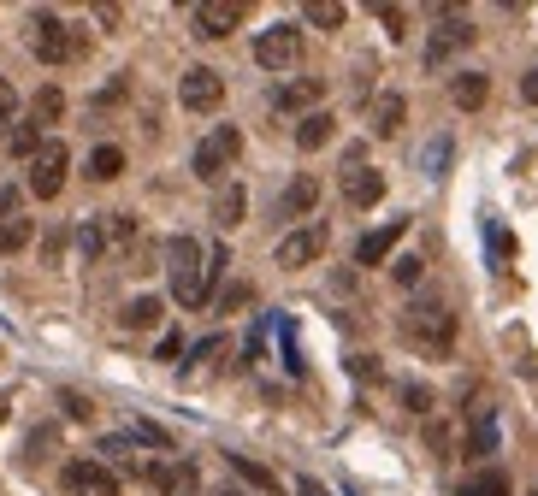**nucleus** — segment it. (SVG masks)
Here are the masks:
<instances>
[{"label": "nucleus", "instance_id": "nucleus-1", "mask_svg": "<svg viewBox=\"0 0 538 496\" xmlns=\"http://www.w3.org/2000/svg\"><path fill=\"white\" fill-rule=\"evenodd\" d=\"M403 343L420 349V355H432V361H444L456 349V313L444 308V302H414V308H403Z\"/></svg>", "mask_w": 538, "mask_h": 496}, {"label": "nucleus", "instance_id": "nucleus-2", "mask_svg": "<svg viewBox=\"0 0 538 496\" xmlns=\"http://www.w3.org/2000/svg\"><path fill=\"white\" fill-rule=\"evenodd\" d=\"M166 272H172V296L184 308H202L207 302V254L196 237H172L166 243Z\"/></svg>", "mask_w": 538, "mask_h": 496}, {"label": "nucleus", "instance_id": "nucleus-3", "mask_svg": "<svg viewBox=\"0 0 538 496\" xmlns=\"http://www.w3.org/2000/svg\"><path fill=\"white\" fill-rule=\"evenodd\" d=\"M30 54L42 65H66L83 54V36L71 30L60 12H36V18H30Z\"/></svg>", "mask_w": 538, "mask_h": 496}, {"label": "nucleus", "instance_id": "nucleus-4", "mask_svg": "<svg viewBox=\"0 0 538 496\" xmlns=\"http://www.w3.org/2000/svg\"><path fill=\"white\" fill-rule=\"evenodd\" d=\"M237 154H243V130H237V124H213V136L190 154V172H196L202 184H219V178L237 166Z\"/></svg>", "mask_w": 538, "mask_h": 496}, {"label": "nucleus", "instance_id": "nucleus-5", "mask_svg": "<svg viewBox=\"0 0 538 496\" xmlns=\"http://www.w3.org/2000/svg\"><path fill=\"white\" fill-rule=\"evenodd\" d=\"M473 36H479V30H473V18H462L456 6H438V30L426 36V65L438 71L444 60H456L462 48H473Z\"/></svg>", "mask_w": 538, "mask_h": 496}, {"label": "nucleus", "instance_id": "nucleus-6", "mask_svg": "<svg viewBox=\"0 0 538 496\" xmlns=\"http://www.w3.org/2000/svg\"><path fill=\"white\" fill-rule=\"evenodd\" d=\"M66 172H71V154H66V142H42V154L30 160V195L36 201H54L60 189H66Z\"/></svg>", "mask_w": 538, "mask_h": 496}, {"label": "nucleus", "instance_id": "nucleus-7", "mask_svg": "<svg viewBox=\"0 0 538 496\" xmlns=\"http://www.w3.org/2000/svg\"><path fill=\"white\" fill-rule=\"evenodd\" d=\"M302 60V30L296 24H272L255 36V65H267V71H290V65Z\"/></svg>", "mask_w": 538, "mask_h": 496}, {"label": "nucleus", "instance_id": "nucleus-8", "mask_svg": "<svg viewBox=\"0 0 538 496\" xmlns=\"http://www.w3.org/2000/svg\"><path fill=\"white\" fill-rule=\"evenodd\" d=\"M326 225H296L290 237H278V248H272V260L284 266V272H296V266H314L320 254H326Z\"/></svg>", "mask_w": 538, "mask_h": 496}, {"label": "nucleus", "instance_id": "nucleus-9", "mask_svg": "<svg viewBox=\"0 0 538 496\" xmlns=\"http://www.w3.org/2000/svg\"><path fill=\"white\" fill-rule=\"evenodd\" d=\"M178 101H184L190 113H219V101H225V77H219L213 65H190L184 83H178Z\"/></svg>", "mask_w": 538, "mask_h": 496}, {"label": "nucleus", "instance_id": "nucleus-10", "mask_svg": "<svg viewBox=\"0 0 538 496\" xmlns=\"http://www.w3.org/2000/svg\"><path fill=\"white\" fill-rule=\"evenodd\" d=\"M66 491L71 496H119V473L107 461H66Z\"/></svg>", "mask_w": 538, "mask_h": 496}, {"label": "nucleus", "instance_id": "nucleus-11", "mask_svg": "<svg viewBox=\"0 0 538 496\" xmlns=\"http://www.w3.org/2000/svg\"><path fill=\"white\" fill-rule=\"evenodd\" d=\"M243 24V0H202L196 6V36L202 42H225Z\"/></svg>", "mask_w": 538, "mask_h": 496}, {"label": "nucleus", "instance_id": "nucleus-12", "mask_svg": "<svg viewBox=\"0 0 538 496\" xmlns=\"http://www.w3.org/2000/svg\"><path fill=\"white\" fill-rule=\"evenodd\" d=\"M343 201H349V207H379V201H385V172L349 166V172H343Z\"/></svg>", "mask_w": 538, "mask_h": 496}, {"label": "nucleus", "instance_id": "nucleus-13", "mask_svg": "<svg viewBox=\"0 0 538 496\" xmlns=\"http://www.w3.org/2000/svg\"><path fill=\"white\" fill-rule=\"evenodd\" d=\"M403 231H408V219H403V213H397L391 225H379V231H367V237L355 243V266H379V260H385L391 248L403 243Z\"/></svg>", "mask_w": 538, "mask_h": 496}, {"label": "nucleus", "instance_id": "nucleus-14", "mask_svg": "<svg viewBox=\"0 0 538 496\" xmlns=\"http://www.w3.org/2000/svg\"><path fill=\"white\" fill-rule=\"evenodd\" d=\"M24 243H30V219L18 213V195L0 189V254H18Z\"/></svg>", "mask_w": 538, "mask_h": 496}, {"label": "nucleus", "instance_id": "nucleus-15", "mask_svg": "<svg viewBox=\"0 0 538 496\" xmlns=\"http://www.w3.org/2000/svg\"><path fill=\"white\" fill-rule=\"evenodd\" d=\"M314 201H320V178H290V189L278 195V219H308L314 213Z\"/></svg>", "mask_w": 538, "mask_h": 496}, {"label": "nucleus", "instance_id": "nucleus-16", "mask_svg": "<svg viewBox=\"0 0 538 496\" xmlns=\"http://www.w3.org/2000/svg\"><path fill=\"white\" fill-rule=\"evenodd\" d=\"M485 95H491V77H485V71H462V77L450 83V101H456L462 113H479Z\"/></svg>", "mask_w": 538, "mask_h": 496}, {"label": "nucleus", "instance_id": "nucleus-17", "mask_svg": "<svg viewBox=\"0 0 538 496\" xmlns=\"http://www.w3.org/2000/svg\"><path fill=\"white\" fill-rule=\"evenodd\" d=\"M320 95H326V83H320V77H302V83H284V89L272 95V107H278V113H296V107H314Z\"/></svg>", "mask_w": 538, "mask_h": 496}, {"label": "nucleus", "instance_id": "nucleus-18", "mask_svg": "<svg viewBox=\"0 0 538 496\" xmlns=\"http://www.w3.org/2000/svg\"><path fill=\"white\" fill-rule=\"evenodd\" d=\"M243 213H249V195H243V184H225V189H219V201H213L219 231H237V225H243Z\"/></svg>", "mask_w": 538, "mask_h": 496}, {"label": "nucleus", "instance_id": "nucleus-19", "mask_svg": "<svg viewBox=\"0 0 538 496\" xmlns=\"http://www.w3.org/2000/svg\"><path fill=\"white\" fill-rule=\"evenodd\" d=\"M119 172H125V148H113V142H101L89 154V166H83V178H95V184H113Z\"/></svg>", "mask_w": 538, "mask_h": 496}, {"label": "nucleus", "instance_id": "nucleus-20", "mask_svg": "<svg viewBox=\"0 0 538 496\" xmlns=\"http://www.w3.org/2000/svg\"><path fill=\"white\" fill-rule=\"evenodd\" d=\"M332 130H337L332 113H308V119L296 124V148H302V154H314V148H326V142H332Z\"/></svg>", "mask_w": 538, "mask_h": 496}, {"label": "nucleus", "instance_id": "nucleus-21", "mask_svg": "<svg viewBox=\"0 0 538 496\" xmlns=\"http://www.w3.org/2000/svg\"><path fill=\"white\" fill-rule=\"evenodd\" d=\"M403 119H408V101H403V95H379V101H373V136H397V130H403Z\"/></svg>", "mask_w": 538, "mask_h": 496}, {"label": "nucleus", "instance_id": "nucleus-22", "mask_svg": "<svg viewBox=\"0 0 538 496\" xmlns=\"http://www.w3.org/2000/svg\"><path fill=\"white\" fill-rule=\"evenodd\" d=\"M160 296H131V302H125V313H119V325H125V331H148V325H160Z\"/></svg>", "mask_w": 538, "mask_h": 496}, {"label": "nucleus", "instance_id": "nucleus-23", "mask_svg": "<svg viewBox=\"0 0 538 496\" xmlns=\"http://www.w3.org/2000/svg\"><path fill=\"white\" fill-rule=\"evenodd\" d=\"M77 254H83V260H101V254H107V213L77 225Z\"/></svg>", "mask_w": 538, "mask_h": 496}, {"label": "nucleus", "instance_id": "nucleus-24", "mask_svg": "<svg viewBox=\"0 0 538 496\" xmlns=\"http://www.w3.org/2000/svg\"><path fill=\"white\" fill-rule=\"evenodd\" d=\"M60 113H66V89H42L36 101H30V124H60Z\"/></svg>", "mask_w": 538, "mask_h": 496}, {"label": "nucleus", "instance_id": "nucleus-25", "mask_svg": "<svg viewBox=\"0 0 538 496\" xmlns=\"http://www.w3.org/2000/svg\"><path fill=\"white\" fill-rule=\"evenodd\" d=\"M6 148H12V160H36V154H42V124L24 119L12 136H6Z\"/></svg>", "mask_w": 538, "mask_h": 496}, {"label": "nucleus", "instance_id": "nucleus-26", "mask_svg": "<svg viewBox=\"0 0 538 496\" xmlns=\"http://www.w3.org/2000/svg\"><path fill=\"white\" fill-rule=\"evenodd\" d=\"M302 18H308V24H320V30H343L349 6H337V0H308V6H302Z\"/></svg>", "mask_w": 538, "mask_h": 496}, {"label": "nucleus", "instance_id": "nucleus-27", "mask_svg": "<svg viewBox=\"0 0 538 496\" xmlns=\"http://www.w3.org/2000/svg\"><path fill=\"white\" fill-rule=\"evenodd\" d=\"M462 496H515V491H509V473L485 467V473H473L468 485H462Z\"/></svg>", "mask_w": 538, "mask_h": 496}, {"label": "nucleus", "instance_id": "nucleus-28", "mask_svg": "<svg viewBox=\"0 0 538 496\" xmlns=\"http://www.w3.org/2000/svg\"><path fill=\"white\" fill-rule=\"evenodd\" d=\"M225 461H231V473H237V479H249L255 491H278V479H272L261 461H249V455H225Z\"/></svg>", "mask_w": 538, "mask_h": 496}, {"label": "nucleus", "instance_id": "nucleus-29", "mask_svg": "<svg viewBox=\"0 0 538 496\" xmlns=\"http://www.w3.org/2000/svg\"><path fill=\"white\" fill-rule=\"evenodd\" d=\"M225 349H231V343H225V331H213V337H202V343L190 349V367H184V372H202V367H213V361H219Z\"/></svg>", "mask_w": 538, "mask_h": 496}, {"label": "nucleus", "instance_id": "nucleus-30", "mask_svg": "<svg viewBox=\"0 0 538 496\" xmlns=\"http://www.w3.org/2000/svg\"><path fill=\"white\" fill-rule=\"evenodd\" d=\"M473 455H491V449H497V420H491V414H485V408H479V420H473V443H468Z\"/></svg>", "mask_w": 538, "mask_h": 496}, {"label": "nucleus", "instance_id": "nucleus-31", "mask_svg": "<svg viewBox=\"0 0 538 496\" xmlns=\"http://www.w3.org/2000/svg\"><path fill=\"white\" fill-rule=\"evenodd\" d=\"M54 443H60V432H54V426H36V432H30V443H24V461L36 467L42 455H54Z\"/></svg>", "mask_w": 538, "mask_h": 496}, {"label": "nucleus", "instance_id": "nucleus-32", "mask_svg": "<svg viewBox=\"0 0 538 496\" xmlns=\"http://www.w3.org/2000/svg\"><path fill=\"white\" fill-rule=\"evenodd\" d=\"M131 437H136V443H148V449H172V432H166V426H154V420H136Z\"/></svg>", "mask_w": 538, "mask_h": 496}, {"label": "nucleus", "instance_id": "nucleus-33", "mask_svg": "<svg viewBox=\"0 0 538 496\" xmlns=\"http://www.w3.org/2000/svg\"><path fill=\"white\" fill-rule=\"evenodd\" d=\"M420 272H426V260H420V254H403V260L391 266V278H397L403 290H414V284H420Z\"/></svg>", "mask_w": 538, "mask_h": 496}, {"label": "nucleus", "instance_id": "nucleus-34", "mask_svg": "<svg viewBox=\"0 0 538 496\" xmlns=\"http://www.w3.org/2000/svg\"><path fill=\"white\" fill-rule=\"evenodd\" d=\"M136 237V213H107V243H131Z\"/></svg>", "mask_w": 538, "mask_h": 496}, {"label": "nucleus", "instance_id": "nucleus-35", "mask_svg": "<svg viewBox=\"0 0 538 496\" xmlns=\"http://www.w3.org/2000/svg\"><path fill=\"white\" fill-rule=\"evenodd\" d=\"M444 166H450V136H438L426 148V178H444Z\"/></svg>", "mask_w": 538, "mask_h": 496}, {"label": "nucleus", "instance_id": "nucleus-36", "mask_svg": "<svg viewBox=\"0 0 538 496\" xmlns=\"http://www.w3.org/2000/svg\"><path fill=\"white\" fill-rule=\"evenodd\" d=\"M403 408L408 414H432V390L426 384H403Z\"/></svg>", "mask_w": 538, "mask_h": 496}, {"label": "nucleus", "instance_id": "nucleus-37", "mask_svg": "<svg viewBox=\"0 0 538 496\" xmlns=\"http://www.w3.org/2000/svg\"><path fill=\"white\" fill-rule=\"evenodd\" d=\"M6 124H18V89L0 77V130H6Z\"/></svg>", "mask_w": 538, "mask_h": 496}, {"label": "nucleus", "instance_id": "nucleus-38", "mask_svg": "<svg viewBox=\"0 0 538 496\" xmlns=\"http://www.w3.org/2000/svg\"><path fill=\"white\" fill-rule=\"evenodd\" d=\"M60 408H66L71 420H89V414H95V408H89V396H83V390H60Z\"/></svg>", "mask_w": 538, "mask_h": 496}, {"label": "nucleus", "instance_id": "nucleus-39", "mask_svg": "<svg viewBox=\"0 0 538 496\" xmlns=\"http://www.w3.org/2000/svg\"><path fill=\"white\" fill-rule=\"evenodd\" d=\"M243 302H255V290H249V284H231V290L219 296V308H225V313H237Z\"/></svg>", "mask_w": 538, "mask_h": 496}, {"label": "nucleus", "instance_id": "nucleus-40", "mask_svg": "<svg viewBox=\"0 0 538 496\" xmlns=\"http://www.w3.org/2000/svg\"><path fill=\"white\" fill-rule=\"evenodd\" d=\"M379 24H385L391 36H403V30H408V12H403V6H379Z\"/></svg>", "mask_w": 538, "mask_h": 496}, {"label": "nucleus", "instance_id": "nucleus-41", "mask_svg": "<svg viewBox=\"0 0 538 496\" xmlns=\"http://www.w3.org/2000/svg\"><path fill=\"white\" fill-rule=\"evenodd\" d=\"M219 278H225V248H207V296H213Z\"/></svg>", "mask_w": 538, "mask_h": 496}, {"label": "nucleus", "instance_id": "nucleus-42", "mask_svg": "<svg viewBox=\"0 0 538 496\" xmlns=\"http://www.w3.org/2000/svg\"><path fill=\"white\" fill-rule=\"evenodd\" d=\"M178 355H184V337H178V331H166V337H160V361H178Z\"/></svg>", "mask_w": 538, "mask_h": 496}, {"label": "nucleus", "instance_id": "nucleus-43", "mask_svg": "<svg viewBox=\"0 0 538 496\" xmlns=\"http://www.w3.org/2000/svg\"><path fill=\"white\" fill-rule=\"evenodd\" d=\"M491 254H497V260H509V254H515V243H509V231H503V225L491 231Z\"/></svg>", "mask_w": 538, "mask_h": 496}, {"label": "nucleus", "instance_id": "nucleus-44", "mask_svg": "<svg viewBox=\"0 0 538 496\" xmlns=\"http://www.w3.org/2000/svg\"><path fill=\"white\" fill-rule=\"evenodd\" d=\"M521 101H527V107H538V65L521 77Z\"/></svg>", "mask_w": 538, "mask_h": 496}, {"label": "nucleus", "instance_id": "nucleus-45", "mask_svg": "<svg viewBox=\"0 0 538 496\" xmlns=\"http://www.w3.org/2000/svg\"><path fill=\"white\" fill-rule=\"evenodd\" d=\"M349 367H355V378H379V367H373V355H355Z\"/></svg>", "mask_w": 538, "mask_h": 496}, {"label": "nucleus", "instance_id": "nucleus-46", "mask_svg": "<svg viewBox=\"0 0 538 496\" xmlns=\"http://www.w3.org/2000/svg\"><path fill=\"white\" fill-rule=\"evenodd\" d=\"M296 496H332L320 479H296Z\"/></svg>", "mask_w": 538, "mask_h": 496}, {"label": "nucleus", "instance_id": "nucleus-47", "mask_svg": "<svg viewBox=\"0 0 538 496\" xmlns=\"http://www.w3.org/2000/svg\"><path fill=\"white\" fill-rule=\"evenodd\" d=\"M6 408H12V396H6V390H0V426H6Z\"/></svg>", "mask_w": 538, "mask_h": 496}, {"label": "nucleus", "instance_id": "nucleus-48", "mask_svg": "<svg viewBox=\"0 0 538 496\" xmlns=\"http://www.w3.org/2000/svg\"><path fill=\"white\" fill-rule=\"evenodd\" d=\"M219 496H243V491H219Z\"/></svg>", "mask_w": 538, "mask_h": 496}]
</instances>
